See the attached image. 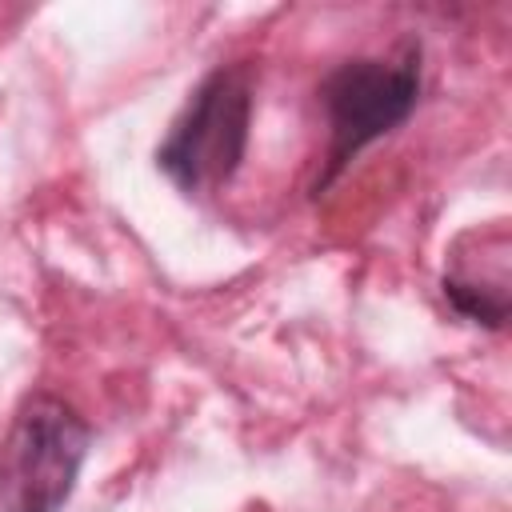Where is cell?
<instances>
[{
	"mask_svg": "<svg viewBox=\"0 0 512 512\" xmlns=\"http://www.w3.org/2000/svg\"><path fill=\"white\" fill-rule=\"evenodd\" d=\"M252 108H256V68L252 64L212 68L188 96L168 140L156 148V164L184 192H212L228 184L248 152Z\"/></svg>",
	"mask_w": 512,
	"mask_h": 512,
	"instance_id": "1",
	"label": "cell"
},
{
	"mask_svg": "<svg viewBox=\"0 0 512 512\" xmlns=\"http://www.w3.org/2000/svg\"><path fill=\"white\" fill-rule=\"evenodd\" d=\"M88 444L92 428L68 400L52 392L24 396L0 440V508L60 512L80 480Z\"/></svg>",
	"mask_w": 512,
	"mask_h": 512,
	"instance_id": "2",
	"label": "cell"
},
{
	"mask_svg": "<svg viewBox=\"0 0 512 512\" xmlns=\"http://www.w3.org/2000/svg\"><path fill=\"white\" fill-rule=\"evenodd\" d=\"M420 96V60L408 52L404 60L356 56L336 64L320 84V104L328 112V172L320 188H328L348 160H356L372 140L400 128Z\"/></svg>",
	"mask_w": 512,
	"mask_h": 512,
	"instance_id": "3",
	"label": "cell"
}]
</instances>
